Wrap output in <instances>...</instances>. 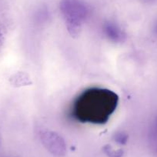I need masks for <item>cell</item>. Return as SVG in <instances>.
Segmentation results:
<instances>
[{"label":"cell","instance_id":"obj_2","mask_svg":"<svg viewBox=\"0 0 157 157\" xmlns=\"http://www.w3.org/2000/svg\"><path fill=\"white\" fill-rule=\"evenodd\" d=\"M60 10L70 33H78L89 15V8L83 0H61Z\"/></svg>","mask_w":157,"mask_h":157},{"label":"cell","instance_id":"obj_6","mask_svg":"<svg viewBox=\"0 0 157 157\" xmlns=\"http://www.w3.org/2000/svg\"><path fill=\"white\" fill-rule=\"evenodd\" d=\"M103 152L109 157H123L124 155V151L123 149H115L110 145L104 146Z\"/></svg>","mask_w":157,"mask_h":157},{"label":"cell","instance_id":"obj_9","mask_svg":"<svg viewBox=\"0 0 157 157\" xmlns=\"http://www.w3.org/2000/svg\"></svg>","mask_w":157,"mask_h":157},{"label":"cell","instance_id":"obj_4","mask_svg":"<svg viewBox=\"0 0 157 157\" xmlns=\"http://www.w3.org/2000/svg\"><path fill=\"white\" fill-rule=\"evenodd\" d=\"M102 33L109 41L113 43H121L126 39V34L123 29L117 23L111 21H108L103 24Z\"/></svg>","mask_w":157,"mask_h":157},{"label":"cell","instance_id":"obj_1","mask_svg":"<svg viewBox=\"0 0 157 157\" xmlns=\"http://www.w3.org/2000/svg\"><path fill=\"white\" fill-rule=\"evenodd\" d=\"M116 104L117 96L110 90L91 89L77 99L75 116L82 121L103 123L116 109Z\"/></svg>","mask_w":157,"mask_h":157},{"label":"cell","instance_id":"obj_3","mask_svg":"<svg viewBox=\"0 0 157 157\" xmlns=\"http://www.w3.org/2000/svg\"><path fill=\"white\" fill-rule=\"evenodd\" d=\"M42 144L55 157H64L67 152L66 143L61 135L51 130H43L39 133Z\"/></svg>","mask_w":157,"mask_h":157},{"label":"cell","instance_id":"obj_5","mask_svg":"<svg viewBox=\"0 0 157 157\" xmlns=\"http://www.w3.org/2000/svg\"><path fill=\"white\" fill-rule=\"evenodd\" d=\"M10 81H11L12 84L15 86H24L27 85L29 82V78L28 75L25 73H19L16 74L15 75H13L12 78H10Z\"/></svg>","mask_w":157,"mask_h":157},{"label":"cell","instance_id":"obj_7","mask_svg":"<svg viewBox=\"0 0 157 157\" xmlns=\"http://www.w3.org/2000/svg\"><path fill=\"white\" fill-rule=\"evenodd\" d=\"M113 139H114V141L118 144L126 145L129 140V136L124 132H118L115 133Z\"/></svg>","mask_w":157,"mask_h":157},{"label":"cell","instance_id":"obj_8","mask_svg":"<svg viewBox=\"0 0 157 157\" xmlns=\"http://www.w3.org/2000/svg\"><path fill=\"white\" fill-rule=\"evenodd\" d=\"M154 31H155V33L157 35V22L155 23V26H154Z\"/></svg>","mask_w":157,"mask_h":157}]
</instances>
